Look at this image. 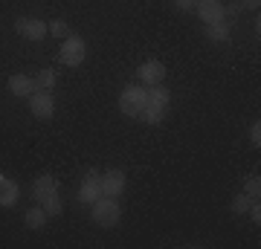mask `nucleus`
Returning a JSON list of instances; mask_svg holds the SVG:
<instances>
[{
	"mask_svg": "<svg viewBox=\"0 0 261 249\" xmlns=\"http://www.w3.org/2000/svg\"><path fill=\"white\" fill-rule=\"evenodd\" d=\"M195 12L203 23H221V20L226 18V6L221 0H197Z\"/></svg>",
	"mask_w": 261,
	"mask_h": 249,
	"instance_id": "0eeeda50",
	"label": "nucleus"
},
{
	"mask_svg": "<svg viewBox=\"0 0 261 249\" xmlns=\"http://www.w3.org/2000/svg\"><path fill=\"white\" fill-rule=\"evenodd\" d=\"M15 29H18L27 41H44L47 32H49L47 20H41V18H20L18 23H15Z\"/></svg>",
	"mask_w": 261,
	"mask_h": 249,
	"instance_id": "6e6552de",
	"label": "nucleus"
},
{
	"mask_svg": "<svg viewBox=\"0 0 261 249\" xmlns=\"http://www.w3.org/2000/svg\"><path fill=\"white\" fill-rule=\"evenodd\" d=\"M137 119H142L145 125H160V122L166 119V110H163V107H154V104H145Z\"/></svg>",
	"mask_w": 261,
	"mask_h": 249,
	"instance_id": "f3484780",
	"label": "nucleus"
},
{
	"mask_svg": "<svg viewBox=\"0 0 261 249\" xmlns=\"http://www.w3.org/2000/svg\"><path fill=\"white\" fill-rule=\"evenodd\" d=\"M53 191H58V183H56V177H49V174H41L32 183V197H35V203H44Z\"/></svg>",
	"mask_w": 261,
	"mask_h": 249,
	"instance_id": "f8f14e48",
	"label": "nucleus"
},
{
	"mask_svg": "<svg viewBox=\"0 0 261 249\" xmlns=\"http://www.w3.org/2000/svg\"><path fill=\"white\" fill-rule=\"evenodd\" d=\"M250 142H252L255 148L261 145V125H258V122H255V125L250 128Z\"/></svg>",
	"mask_w": 261,
	"mask_h": 249,
	"instance_id": "4be33fe9",
	"label": "nucleus"
},
{
	"mask_svg": "<svg viewBox=\"0 0 261 249\" xmlns=\"http://www.w3.org/2000/svg\"><path fill=\"white\" fill-rule=\"evenodd\" d=\"M99 183H102L105 197H116V200H119V194L125 191V185H128V177H125L122 168H111V171L99 174Z\"/></svg>",
	"mask_w": 261,
	"mask_h": 249,
	"instance_id": "20e7f679",
	"label": "nucleus"
},
{
	"mask_svg": "<svg viewBox=\"0 0 261 249\" xmlns=\"http://www.w3.org/2000/svg\"><path fill=\"white\" fill-rule=\"evenodd\" d=\"M29 110H32L35 119H53V113H56V99H53V93L35 90L29 96Z\"/></svg>",
	"mask_w": 261,
	"mask_h": 249,
	"instance_id": "39448f33",
	"label": "nucleus"
},
{
	"mask_svg": "<svg viewBox=\"0 0 261 249\" xmlns=\"http://www.w3.org/2000/svg\"><path fill=\"white\" fill-rule=\"evenodd\" d=\"M145 104H154V107H163V110H168L171 96H168V90L163 87V84H151V87H145Z\"/></svg>",
	"mask_w": 261,
	"mask_h": 249,
	"instance_id": "ddd939ff",
	"label": "nucleus"
},
{
	"mask_svg": "<svg viewBox=\"0 0 261 249\" xmlns=\"http://www.w3.org/2000/svg\"><path fill=\"white\" fill-rule=\"evenodd\" d=\"M102 197V183H99V171H87V174L82 177V183H79V200H82L84 206L96 203Z\"/></svg>",
	"mask_w": 261,
	"mask_h": 249,
	"instance_id": "423d86ee",
	"label": "nucleus"
},
{
	"mask_svg": "<svg viewBox=\"0 0 261 249\" xmlns=\"http://www.w3.org/2000/svg\"><path fill=\"white\" fill-rule=\"evenodd\" d=\"M174 6L183 9V12H189V9H195V6H197V0H174Z\"/></svg>",
	"mask_w": 261,
	"mask_h": 249,
	"instance_id": "b1692460",
	"label": "nucleus"
},
{
	"mask_svg": "<svg viewBox=\"0 0 261 249\" xmlns=\"http://www.w3.org/2000/svg\"><path fill=\"white\" fill-rule=\"evenodd\" d=\"M247 214H250V220L255 223V226H258V223H261V206H258V200H255V203L250 206V212H247Z\"/></svg>",
	"mask_w": 261,
	"mask_h": 249,
	"instance_id": "5701e85b",
	"label": "nucleus"
},
{
	"mask_svg": "<svg viewBox=\"0 0 261 249\" xmlns=\"http://www.w3.org/2000/svg\"><path fill=\"white\" fill-rule=\"evenodd\" d=\"M23 226H27V229H41V226H47V212H44V206L38 203V206H32V209H27V212H23Z\"/></svg>",
	"mask_w": 261,
	"mask_h": 249,
	"instance_id": "4468645a",
	"label": "nucleus"
},
{
	"mask_svg": "<svg viewBox=\"0 0 261 249\" xmlns=\"http://www.w3.org/2000/svg\"><path fill=\"white\" fill-rule=\"evenodd\" d=\"M90 214H93V223L102 229H113L122 220V209L116 203V197H105V194L96 203H90Z\"/></svg>",
	"mask_w": 261,
	"mask_h": 249,
	"instance_id": "f257e3e1",
	"label": "nucleus"
},
{
	"mask_svg": "<svg viewBox=\"0 0 261 249\" xmlns=\"http://www.w3.org/2000/svg\"><path fill=\"white\" fill-rule=\"evenodd\" d=\"M258 3H261V0H241L244 9H258Z\"/></svg>",
	"mask_w": 261,
	"mask_h": 249,
	"instance_id": "393cba45",
	"label": "nucleus"
},
{
	"mask_svg": "<svg viewBox=\"0 0 261 249\" xmlns=\"http://www.w3.org/2000/svg\"><path fill=\"white\" fill-rule=\"evenodd\" d=\"M18 200H20V185L0 174V209H12V206H18Z\"/></svg>",
	"mask_w": 261,
	"mask_h": 249,
	"instance_id": "9d476101",
	"label": "nucleus"
},
{
	"mask_svg": "<svg viewBox=\"0 0 261 249\" xmlns=\"http://www.w3.org/2000/svg\"><path fill=\"white\" fill-rule=\"evenodd\" d=\"M244 194H250L252 200H258V194H261V177L258 174H250L244 180Z\"/></svg>",
	"mask_w": 261,
	"mask_h": 249,
	"instance_id": "aec40b11",
	"label": "nucleus"
},
{
	"mask_svg": "<svg viewBox=\"0 0 261 249\" xmlns=\"http://www.w3.org/2000/svg\"><path fill=\"white\" fill-rule=\"evenodd\" d=\"M142 107H145V84H128L119 93V110L125 116H140Z\"/></svg>",
	"mask_w": 261,
	"mask_h": 249,
	"instance_id": "f03ea898",
	"label": "nucleus"
},
{
	"mask_svg": "<svg viewBox=\"0 0 261 249\" xmlns=\"http://www.w3.org/2000/svg\"><path fill=\"white\" fill-rule=\"evenodd\" d=\"M49 32H53L56 38H61V41H64L67 35H70V29H67L64 20H53V23H49Z\"/></svg>",
	"mask_w": 261,
	"mask_h": 249,
	"instance_id": "412c9836",
	"label": "nucleus"
},
{
	"mask_svg": "<svg viewBox=\"0 0 261 249\" xmlns=\"http://www.w3.org/2000/svg\"><path fill=\"white\" fill-rule=\"evenodd\" d=\"M252 203H255V200H252V197H250V194H238V197H235V200H232V206H229V209H232V212L235 214H247V212H250V206Z\"/></svg>",
	"mask_w": 261,
	"mask_h": 249,
	"instance_id": "6ab92c4d",
	"label": "nucleus"
},
{
	"mask_svg": "<svg viewBox=\"0 0 261 249\" xmlns=\"http://www.w3.org/2000/svg\"><path fill=\"white\" fill-rule=\"evenodd\" d=\"M35 90L38 87H35V78H32V75L18 73V75H12L9 78V93L12 96H18V99H29Z\"/></svg>",
	"mask_w": 261,
	"mask_h": 249,
	"instance_id": "9b49d317",
	"label": "nucleus"
},
{
	"mask_svg": "<svg viewBox=\"0 0 261 249\" xmlns=\"http://www.w3.org/2000/svg\"><path fill=\"white\" fill-rule=\"evenodd\" d=\"M41 206H44L47 217H58V214L64 212V200H61V194H58V191H53V194H49V197H47V200H44Z\"/></svg>",
	"mask_w": 261,
	"mask_h": 249,
	"instance_id": "a211bd4d",
	"label": "nucleus"
},
{
	"mask_svg": "<svg viewBox=\"0 0 261 249\" xmlns=\"http://www.w3.org/2000/svg\"><path fill=\"white\" fill-rule=\"evenodd\" d=\"M58 58H61V64H67V67L84 64V58H87V44H84V38L67 35L64 41H61V52H58Z\"/></svg>",
	"mask_w": 261,
	"mask_h": 249,
	"instance_id": "7ed1b4c3",
	"label": "nucleus"
},
{
	"mask_svg": "<svg viewBox=\"0 0 261 249\" xmlns=\"http://www.w3.org/2000/svg\"><path fill=\"white\" fill-rule=\"evenodd\" d=\"M58 84V75H56V70H38V75H35V87L38 90H47V93H53V87Z\"/></svg>",
	"mask_w": 261,
	"mask_h": 249,
	"instance_id": "dca6fc26",
	"label": "nucleus"
},
{
	"mask_svg": "<svg viewBox=\"0 0 261 249\" xmlns=\"http://www.w3.org/2000/svg\"><path fill=\"white\" fill-rule=\"evenodd\" d=\"M206 38L209 41H215V44H224V41H229V23H206Z\"/></svg>",
	"mask_w": 261,
	"mask_h": 249,
	"instance_id": "2eb2a0df",
	"label": "nucleus"
},
{
	"mask_svg": "<svg viewBox=\"0 0 261 249\" xmlns=\"http://www.w3.org/2000/svg\"><path fill=\"white\" fill-rule=\"evenodd\" d=\"M137 73H140V84L151 87V84H163V78H166V67H163V61L148 58V61H142V64H140Z\"/></svg>",
	"mask_w": 261,
	"mask_h": 249,
	"instance_id": "1a4fd4ad",
	"label": "nucleus"
}]
</instances>
